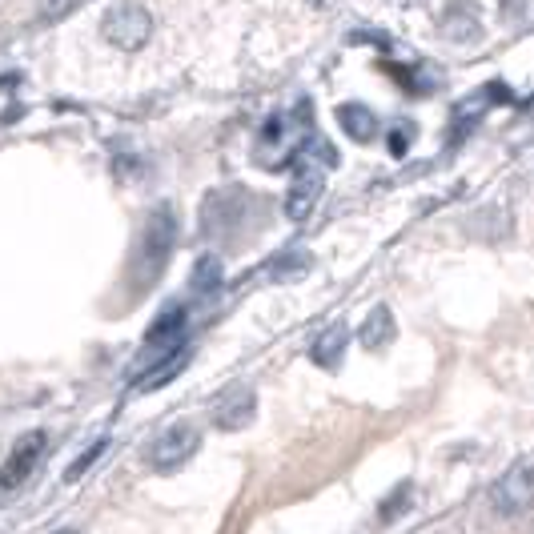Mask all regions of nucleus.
Wrapping results in <instances>:
<instances>
[{"instance_id": "f257e3e1", "label": "nucleus", "mask_w": 534, "mask_h": 534, "mask_svg": "<svg viewBox=\"0 0 534 534\" xmlns=\"http://www.w3.org/2000/svg\"><path fill=\"white\" fill-rule=\"evenodd\" d=\"M173 241H177V213H173V205H157L141 229V245L133 257V290L137 294H145L165 274Z\"/></svg>"}, {"instance_id": "f03ea898", "label": "nucleus", "mask_w": 534, "mask_h": 534, "mask_svg": "<svg viewBox=\"0 0 534 534\" xmlns=\"http://www.w3.org/2000/svg\"><path fill=\"white\" fill-rule=\"evenodd\" d=\"M101 33H105L109 45H117L125 53H137L153 37V17H149V9L137 5V0H121V5H113L101 17Z\"/></svg>"}, {"instance_id": "7ed1b4c3", "label": "nucleus", "mask_w": 534, "mask_h": 534, "mask_svg": "<svg viewBox=\"0 0 534 534\" xmlns=\"http://www.w3.org/2000/svg\"><path fill=\"white\" fill-rule=\"evenodd\" d=\"M490 506H494V514H502V518L526 514V510L534 506V466H530V462L510 466V470L490 486Z\"/></svg>"}, {"instance_id": "20e7f679", "label": "nucleus", "mask_w": 534, "mask_h": 534, "mask_svg": "<svg viewBox=\"0 0 534 534\" xmlns=\"http://www.w3.org/2000/svg\"><path fill=\"white\" fill-rule=\"evenodd\" d=\"M197 446H201V434H197L189 422H177V426H169V430L149 446V466L161 470V474H173V470H181V466L197 454Z\"/></svg>"}, {"instance_id": "39448f33", "label": "nucleus", "mask_w": 534, "mask_h": 534, "mask_svg": "<svg viewBox=\"0 0 534 534\" xmlns=\"http://www.w3.org/2000/svg\"><path fill=\"white\" fill-rule=\"evenodd\" d=\"M41 454H45V434H41V430L25 434V438L13 446V454L5 458V466H0V490H17V486L33 474V466L41 462Z\"/></svg>"}, {"instance_id": "423d86ee", "label": "nucleus", "mask_w": 534, "mask_h": 534, "mask_svg": "<svg viewBox=\"0 0 534 534\" xmlns=\"http://www.w3.org/2000/svg\"><path fill=\"white\" fill-rule=\"evenodd\" d=\"M257 414V394L249 386H229L217 402H213V422L221 430H245Z\"/></svg>"}, {"instance_id": "0eeeda50", "label": "nucleus", "mask_w": 534, "mask_h": 534, "mask_svg": "<svg viewBox=\"0 0 534 534\" xmlns=\"http://www.w3.org/2000/svg\"><path fill=\"white\" fill-rule=\"evenodd\" d=\"M241 205H245V193L241 189H217V193H209L205 205H201V233H209V237L225 233V225H233L241 217Z\"/></svg>"}, {"instance_id": "6e6552de", "label": "nucleus", "mask_w": 534, "mask_h": 534, "mask_svg": "<svg viewBox=\"0 0 534 534\" xmlns=\"http://www.w3.org/2000/svg\"><path fill=\"white\" fill-rule=\"evenodd\" d=\"M398 338V322H394V314L386 310V306H374L370 314H366V322L358 326V342L366 346V350H386L390 342Z\"/></svg>"}, {"instance_id": "1a4fd4ad", "label": "nucleus", "mask_w": 534, "mask_h": 534, "mask_svg": "<svg viewBox=\"0 0 534 534\" xmlns=\"http://www.w3.org/2000/svg\"><path fill=\"white\" fill-rule=\"evenodd\" d=\"M346 346H350V330H346L342 322H334L330 330H322V334L314 338L310 358H314L322 370H338V366H342V358H346Z\"/></svg>"}, {"instance_id": "9d476101", "label": "nucleus", "mask_w": 534, "mask_h": 534, "mask_svg": "<svg viewBox=\"0 0 534 534\" xmlns=\"http://www.w3.org/2000/svg\"><path fill=\"white\" fill-rule=\"evenodd\" d=\"M338 125L354 137V141H362V145H370V141H378V117L366 109V105H358V101H346V105H338Z\"/></svg>"}, {"instance_id": "9b49d317", "label": "nucleus", "mask_w": 534, "mask_h": 534, "mask_svg": "<svg viewBox=\"0 0 534 534\" xmlns=\"http://www.w3.org/2000/svg\"><path fill=\"white\" fill-rule=\"evenodd\" d=\"M181 330H185V310H181V306H169V310H165V314L149 326L145 346H157V342H161V346H169V350H173V338H177ZM177 346H181V342H177Z\"/></svg>"}, {"instance_id": "f8f14e48", "label": "nucleus", "mask_w": 534, "mask_h": 534, "mask_svg": "<svg viewBox=\"0 0 534 534\" xmlns=\"http://www.w3.org/2000/svg\"><path fill=\"white\" fill-rule=\"evenodd\" d=\"M185 362H189V346H177V350H173L161 366H153V370L137 382V390H157V386H165L173 374H181V370H185Z\"/></svg>"}, {"instance_id": "ddd939ff", "label": "nucleus", "mask_w": 534, "mask_h": 534, "mask_svg": "<svg viewBox=\"0 0 534 534\" xmlns=\"http://www.w3.org/2000/svg\"><path fill=\"white\" fill-rule=\"evenodd\" d=\"M193 290L197 294H217L221 290V257L217 253H205L193 265Z\"/></svg>"}, {"instance_id": "4468645a", "label": "nucleus", "mask_w": 534, "mask_h": 534, "mask_svg": "<svg viewBox=\"0 0 534 534\" xmlns=\"http://www.w3.org/2000/svg\"><path fill=\"white\" fill-rule=\"evenodd\" d=\"M414 137H418L414 121H398V125L390 129V153H394V157H406L410 145H414Z\"/></svg>"}, {"instance_id": "2eb2a0df", "label": "nucleus", "mask_w": 534, "mask_h": 534, "mask_svg": "<svg viewBox=\"0 0 534 534\" xmlns=\"http://www.w3.org/2000/svg\"><path fill=\"white\" fill-rule=\"evenodd\" d=\"M105 446H109L105 438H101V442H93V446H89V450H85V454H81V458H77V462L65 470V482H77V478H81V474H85V470H89V466H93V462L105 454Z\"/></svg>"}, {"instance_id": "dca6fc26", "label": "nucleus", "mask_w": 534, "mask_h": 534, "mask_svg": "<svg viewBox=\"0 0 534 534\" xmlns=\"http://www.w3.org/2000/svg\"><path fill=\"white\" fill-rule=\"evenodd\" d=\"M77 5V0H45V17H61V13H69Z\"/></svg>"}, {"instance_id": "f3484780", "label": "nucleus", "mask_w": 534, "mask_h": 534, "mask_svg": "<svg viewBox=\"0 0 534 534\" xmlns=\"http://www.w3.org/2000/svg\"><path fill=\"white\" fill-rule=\"evenodd\" d=\"M57 534H81V530H57Z\"/></svg>"}]
</instances>
